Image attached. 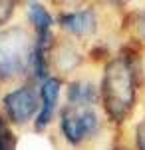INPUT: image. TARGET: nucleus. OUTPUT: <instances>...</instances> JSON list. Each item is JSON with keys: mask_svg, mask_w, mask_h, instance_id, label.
<instances>
[{"mask_svg": "<svg viewBox=\"0 0 145 150\" xmlns=\"http://www.w3.org/2000/svg\"><path fill=\"white\" fill-rule=\"evenodd\" d=\"M50 64H54L60 74H70L82 64V54L70 40L56 42L50 50Z\"/></svg>", "mask_w": 145, "mask_h": 150, "instance_id": "8", "label": "nucleus"}, {"mask_svg": "<svg viewBox=\"0 0 145 150\" xmlns=\"http://www.w3.org/2000/svg\"><path fill=\"white\" fill-rule=\"evenodd\" d=\"M101 128L100 114L93 106L66 104L60 112V132L70 146H82L91 140Z\"/></svg>", "mask_w": 145, "mask_h": 150, "instance_id": "3", "label": "nucleus"}, {"mask_svg": "<svg viewBox=\"0 0 145 150\" xmlns=\"http://www.w3.org/2000/svg\"><path fill=\"white\" fill-rule=\"evenodd\" d=\"M66 100V104H72V106H93L100 102V86L84 78L74 80L68 84Z\"/></svg>", "mask_w": 145, "mask_h": 150, "instance_id": "9", "label": "nucleus"}, {"mask_svg": "<svg viewBox=\"0 0 145 150\" xmlns=\"http://www.w3.org/2000/svg\"><path fill=\"white\" fill-rule=\"evenodd\" d=\"M123 28L131 32L133 40L145 44V10L127 12V16H125V20H123Z\"/></svg>", "mask_w": 145, "mask_h": 150, "instance_id": "10", "label": "nucleus"}, {"mask_svg": "<svg viewBox=\"0 0 145 150\" xmlns=\"http://www.w3.org/2000/svg\"><path fill=\"white\" fill-rule=\"evenodd\" d=\"M2 106H4V114L8 118V122L18 124V126L28 124L40 112V92L32 84L18 86L4 96Z\"/></svg>", "mask_w": 145, "mask_h": 150, "instance_id": "4", "label": "nucleus"}, {"mask_svg": "<svg viewBox=\"0 0 145 150\" xmlns=\"http://www.w3.org/2000/svg\"><path fill=\"white\" fill-rule=\"evenodd\" d=\"M16 134L10 128L8 120L0 114V150H16Z\"/></svg>", "mask_w": 145, "mask_h": 150, "instance_id": "11", "label": "nucleus"}, {"mask_svg": "<svg viewBox=\"0 0 145 150\" xmlns=\"http://www.w3.org/2000/svg\"><path fill=\"white\" fill-rule=\"evenodd\" d=\"M56 22L68 34L76 38H89L98 30V10L96 6H86L78 10H62L58 12Z\"/></svg>", "mask_w": 145, "mask_h": 150, "instance_id": "5", "label": "nucleus"}, {"mask_svg": "<svg viewBox=\"0 0 145 150\" xmlns=\"http://www.w3.org/2000/svg\"><path fill=\"white\" fill-rule=\"evenodd\" d=\"M34 38L22 26L0 30V78L12 80L30 70Z\"/></svg>", "mask_w": 145, "mask_h": 150, "instance_id": "2", "label": "nucleus"}, {"mask_svg": "<svg viewBox=\"0 0 145 150\" xmlns=\"http://www.w3.org/2000/svg\"><path fill=\"white\" fill-rule=\"evenodd\" d=\"M14 10H16V2H12V0H0V26H4L10 20Z\"/></svg>", "mask_w": 145, "mask_h": 150, "instance_id": "12", "label": "nucleus"}, {"mask_svg": "<svg viewBox=\"0 0 145 150\" xmlns=\"http://www.w3.org/2000/svg\"><path fill=\"white\" fill-rule=\"evenodd\" d=\"M135 150H145V114L135 126Z\"/></svg>", "mask_w": 145, "mask_h": 150, "instance_id": "13", "label": "nucleus"}, {"mask_svg": "<svg viewBox=\"0 0 145 150\" xmlns=\"http://www.w3.org/2000/svg\"><path fill=\"white\" fill-rule=\"evenodd\" d=\"M26 12H28V20L34 28V44L50 52L56 44L54 42V32H52L54 18H52L50 10L40 2H28Z\"/></svg>", "mask_w": 145, "mask_h": 150, "instance_id": "6", "label": "nucleus"}, {"mask_svg": "<svg viewBox=\"0 0 145 150\" xmlns=\"http://www.w3.org/2000/svg\"><path fill=\"white\" fill-rule=\"evenodd\" d=\"M141 84V58L139 50L129 44L103 64L100 82V102L105 118L119 126L123 124L137 104Z\"/></svg>", "mask_w": 145, "mask_h": 150, "instance_id": "1", "label": "nucleus"}, {"mask_svg": "<svg viewBox=\"0 0 145 150\" xmlns=\"http://www.w3.org/2000/svg\"><path fill=\"white\" fill-rule=\"evenodd\" d=\"M112 150H133V148H129L127 144H121V142H117V144H113V148Z\"/></svg>", "mask_w": 145, "mask_h": 150, "instance_id": "14", "label": "nucleus"}, {"mask_svg": "<svg viewBox=\"0 0 145 150\" xmlns=\"http://www.w3.org/2000/svg\"><path fill=\"white\" fill-rule=\"evenodd\" d=\"M40 112L34 120V128L38 132H42L50 126L52 118H54V112H56L58 106V98H60V92H62V78L58 76H50L46 78L42 84H40Z\"/></svg>", "mask_w": 145, "mask_h": 150, "instance_id": "7", "label": "nucleus"}]
</instances>
